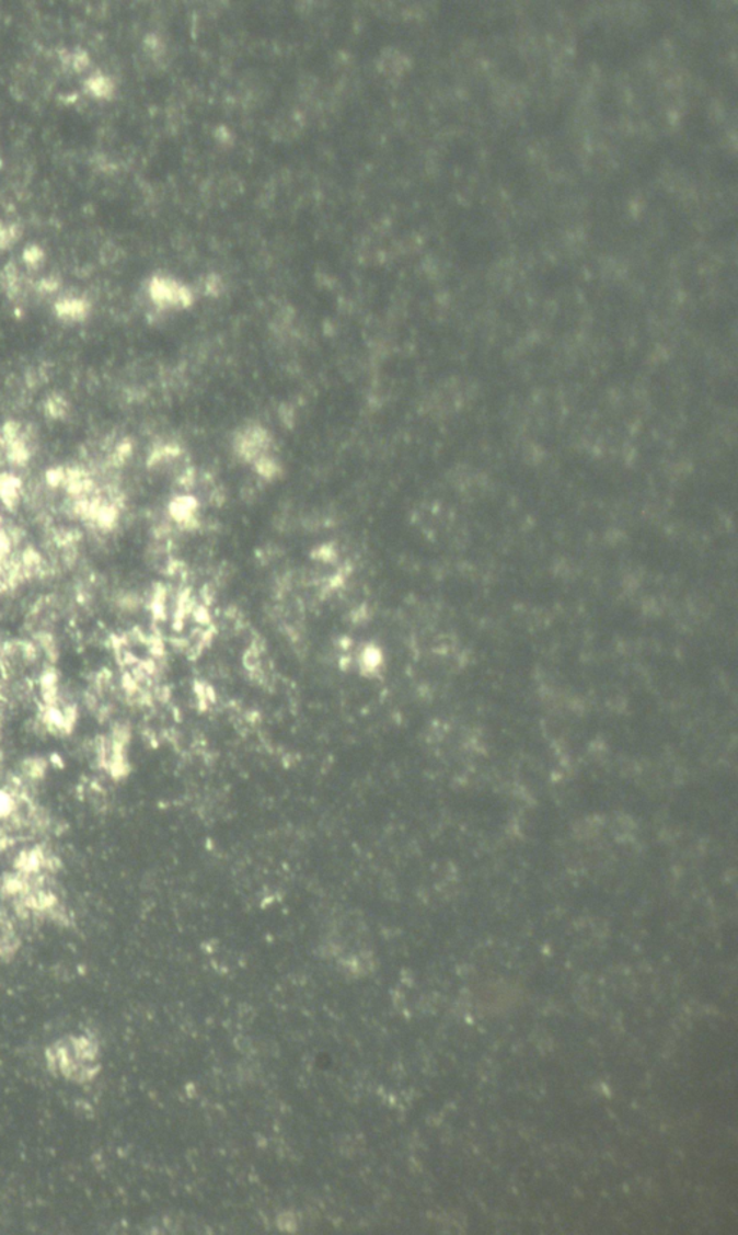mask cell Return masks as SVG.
Listing matches in <instances>:
<instances>
[{
  "mask_svg": "<svg viewBox=\"0 0 738 1235\" xmlns=\"http://www.w3.org/2000/svg\"><path fill=\"white\" fill-rule=\"evenodd\" d=\"M95 1059H97V1047L84 1038H71L67 1043L59 1042L56 1054L49 1056V1060L56 1061L58 1070L66 1077L74 1078L80 1083L90 1082L95 1071H99V1065L94 1064Z\"/></svg>",
  "mask_w": 738,
  "mask_h": 1235,
  "instance_id": "1",
  "label": "cell"
}]
</instances>
